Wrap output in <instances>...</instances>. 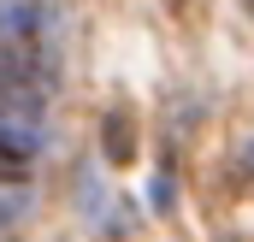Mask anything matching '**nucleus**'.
Listing matches in <instances>:
<instances>
[{"label":"nucleus","mask_w":254,"mask_h":242,"mask_svg":"<svg viewBox=\"0 0 254 242\" xmlns=\"http://www.w3.org/2000/svg\"><path fill=\"white\" fill-rule=\"evenodd\" d=\"M30 160H36V130L0 119V183H6V178H24Z\"/></svg>","instance_id":"obj_1"},{"label":"nucleus","mask_w":254,"mask_h":242,"mask_svg":"<svg viewBox=\"0 0 254 242\" xmlns=\"http://www.w3.org/2000/svg\"><path fill=\"white\" fill-rule=\"evenodd\" d=\"M42 30V12L30 6V0H0V36H12V42H30Z\"/></svg>","instance_id":"obj_2"},{"label":"nucleus","mask_w":254,"mask_h":242,"mask_svg":"<svg viewBox=\"0 0 254 242\" xmlns=\"http://www.w3.org/2000/svg\"><path fill=\"white\" fill-rule=\"evenodd\" d=\"M30 83V60H24V48L12 42V48H0V95H12V89H24Z\"/></svg>","instance_id":"obj_3"},{"label":"nucleus","mask_w":254,"mask_h":242,"mask_svg":"<svg viewBox=\"0 0 254 242\" xmlns=\"http://www.w3.org/2000/svg\"><path fill=\"white\" fill-rule=\"evenodd\" d=\"M130 148H136V130L125 113H113L107 119V160H130Z\"/></svg>","instance_id":"obj_4"},{"label":"nucleus","mask_w":254,"mask_h":242,"mask_svg":"<svg viewBox=\"0 0 254 242\" xmlns=\"http://www.w3.org/2000/svg\"><path fill=\"white\" fill-rule=\"evenodd\" d=\"M249 6H254V0H249Z\"/></svg>","instance_id":"obj_5"}]
</instances>
